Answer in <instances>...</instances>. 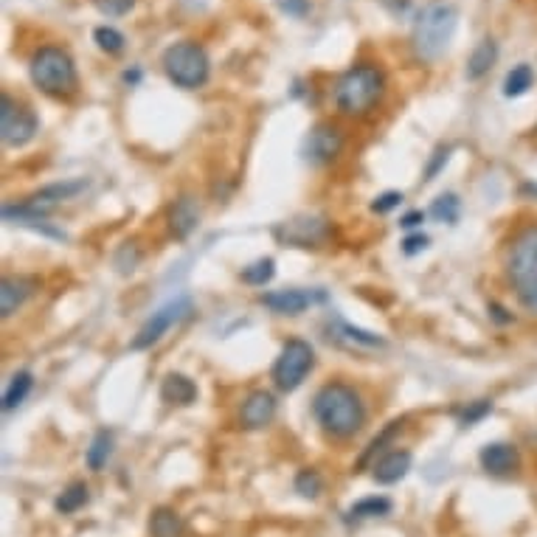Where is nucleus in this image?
I'll return each mask as SVG.
<instances>
[{
  "mask_svg": "<svg viewBox=\"0 0 537 537\" xmlns=\"http://www.w3.org/2000/svg\"><path fill=\"white\" fill-rule=\"evenodd\" d=\"M188 313H191V301H188L186 295H177V298L166 301L164 306H158V310L144 321V327L138 329V335L130 340V349H133V352L152 349V347H156V343H158L177 321H183Z\"/></svg>",
  "mask_w": 537,
  "mask_h": 537,
  "instance_id": "obj_8",
  "label": "nucleus"
},
{
  "mask_svg": "<svg viewBox=\"0 0 537 537\" xmlns=\"http://www.w3.org/2000/svg\"><path fill=\"white\" fill-rule=\"evenodd\" d=\"M327 234H329V225L321 217H295V220L285 222L282 228H276V237L285 240L287 245H295V248L318 245L327 240Z\"/></svg>",
  "mask_w": 537,
  "mask_h": 537,
  "instance_id": "obj_11",
  "label": "nucleus"
},
{
  "mask_svg": "<svg viewBox=\"0 0 537 537\" xmlns=\"http://www.w3.org/2000/svg\"><path fill=\"white\" fill-rule=\"evenodd\" d=\"M161 400L169 405H191L198 400V386L186 374H169L161 386Z\"/></svg>",
  "mask_w": 537,
  "mask_h": 537,
  "instance_id": "obj_18",
  "label": "nucleus"
},
{
  "mask_svg": "<svg viewBox=\"0 0 537 537\" xmlns=\"http://www.w3.org/2000/svg\"><path fill=\"white\" fill-rule=\"evenodd\" d=\"M279 9L293 15V17H304V15H310V0H279Z\"/></svg>",
  "mask_w": 537,
  "mask_h": 537,
  "instance_id": "obj_34",
  "label": "nucleus"
},
{
  "mask_svg": "<svg viewBox=\"0 0 537 537\" xmlns=\"http://www.w3.org/2000/svg\"><path fill=\"white\" fill-rule=\"evenodd\" d=\"M37 130H40V122H37L34 110L23 107L9 93L0 96V135H4L6 146H26Z\"/></svg>",
  "mask_w": 537,
  "mask_h": 537,
  "instance_id": "obj_9",
  "label": "nucleus"
},
{
  "mask_svg": "<svg viewBox=\"0 0 537 537\" xmlns=\"http://www.w3.org/2000/svg\"><path fill=\"white\" fill-rule=\"evenodd\" d=\"M34 293V279L26 276H6L4 285H0V316L12 318L20 306L26 304V298Z\"/></svg>",
  "mask_w": 537,
  "mask_h": 537,
  "instance_id": "obj_16",
  "label": "nucleus"
},
{
  "mask_svg": "<svg viewBox=\"0 0 537 537\" xmlns=\"http://www.w3.org/2000/svg\"><path fill=\"white\" fill-rule=\"evenodd\" d=\"M428 248V237L425 234H413V237H408L405 242H403V251L408 253V256H413V253H419V251H425Z\"/></svg>",
  "mask_w": 537,
  "mask_h": 537,
  "instance_id": "obj_36",
  "label": "nucleus"
},
{
  "mask_svg": "<svg viewBox=\"0 0 537 537\" xmlns=\"http://www.w3.org/2000/svg\"><path fill=\"white\" fill-rule=\"evenodd\" d=\"M135 6V0H96V9L107 17H122Z\"/></svg>",
  "mask_w": 537,
  "mask_h": 537,
  "instance_id": "obj_31",
  "label": "nucleus"
},
{
  "mask_svg": "<svg viewBox=\"0 0 537 537\" xmlns=\"http://www.w3.org/2000/svg\"><path fill=\"white\" fill-rule=\"evenodd\" d=\"M489 411H492V403H489V400H481V403H476V405H470V408L465 411L462 422H465V425H473L476 419H481V416L489 413Z\"/></svg>",
  "mask_w": 537,
  "mask_h": 537,
  "instance_id": "obj_35",
  "label": "nucleus"
},
{
  "mask_svg": "<svg viewBox=\"0 0 537 537\" xmlns=\"http://www.w3.org/2000/svg\"><path fill=\"white\" fill-rule=\"evenodd\" d=\"M335 327H338V332H332L338 340L343 338L349 343V347H366V349H377V347H386V340H382L380 335H374V332H366V329H358V327H352V324H347V321H335ZM329 335V338H332Z\"/></svg>",
  "mask_w": 537,
  "mask_h": 537,
  "instance_id": "obj_22",
  "label": "nucleus"
},
{
  "mask_svg": "<svg viewBox=\"0 0 537 537\" xmlns=\"http://www.w3.org/2000/svg\"><path fill=\"white\" fill-rule=\"evenodd\" d=\"M392 512V501L382 495H371V498H363V501L352 504L349 510V521H369V518H382Z\"/></svg>",
  "mask_w": 537,
  "mask_h": 537,
  "instance_id": "obj_24",
  "label": "nucleus"
},
{
  "mask_svg": "<svg viewBox=\"0 0 537 537\" xmlns=\"http://www.w3.org/2000/svg\"><path fill=\"white\" fill-rule=\"evenodd\" d=\"M422 222H425V214H422V211H408V214L400 220L403 228H416V225H422Z\"/></svg>",
  "mask_w": 537,
  "mask_h": 537,
  "instance_id": "obj_37",
  "label": "nucleus"
},
{
  "mask_svg": "<svg viewBox=\"0 0 537 537\" xmlns=\"http://www.w3.org/2000/svg\"><path fill=\"white\" fill-rule=\"evenodd\" d=\"M313 363H316V355H313V347L306 340H287L282 347V355L276 358V366H274V382L276 389L282 392H295L301 382L306 380V374L313 371Z\"/></svg>",
  "mask_w": 537,
  "mask_h": 537,
  "instance_id": "obj_7",
  "label": "nucleus"
},
{
  "mask_svg": "<svg viewBox=\"0 0 537 537\" xmlns=\"http://www.w3.org/2000/svg\"><path fill=\"white\" fill-rule=\"evenodd\" d=\"M324 489V478L318 476V470H301L295 476V492L304 498H318Z\"/></svg>",
  "mask_w": 537,
  "mask_h": 537,
  "instance_id": "obj_30",
  "label": "nucleus"
},
{
  "mask_svg": "<svg viewBox=\"0 0 537 537\" xmlns=\"http://www.w3.org/2000/svg\"><path fill=\"white\" fill-rule=\"evenodd\" d=\"M321 298H324V293H306V290H298V287H285V290L264 293L262 304L276 316H301L306 306H313Z\"/></svg>",
  "mask_w": 537,
  "mask_h": 537,
  "instance_id": "obj_12",
  "label": "nucleus"
},
{
  "mask_svg": "<svg viewBox=\"0 0 537 537\" xmlns=\"http://www.w3.org/2000/svg\"><path fill=\"white\" fill-rule=\"evenodd\" d=\"M458 26V12L450 4H428L416 15L413 31H411V46L416 59L422 62H436L453 43V34Z\"/></svg>",
  "mask_w": 537,
  "mask_h": 537,
  "instance_id": "obj_3",
  "label": "nucleus"
},
{
  "mask_svg": "<svg viewBox=\"0 0 537 537\" xmlns=\"http://www.w3.org/2000/svg\"><path fill=\"white\" fill-rule=\"evenodd\" d=\"M164 70L169 82H175L183 91H198L209 82L211 73V59L206 48L195 40L175 43L164 51Z\"/></svg>",
  "mask_w": 537,
  "mask_h": 537,
  "instance_id": "obj_6",
  "label": "nucleus"
},
{
  "mask_svg": "<svg viewBox=\"0 0 537 537\" xmlns=\"http://www.w3.org/2000/svg\"><path fill=\"white\" fill-rule=\"evenodd\" d=\"M458 214H462V203H458L456 195H442V198L431 206V217H434L436 222L453 225V222L458 220Z\"/></svg>",
  "mask_w": 537,
  "mask_h": 537,
  "instance_id": "obj_28",
  "label": "nucleus"
},
{
  "mask_svg": "<svg viewBox=\"0 0 537 537\" xmlns=\"http://www.w3.org/2000/svg\"><path fill=\"white\" fill-rule=\"evenodd\" d=\"M31 82L48 96H70L80 85V76H76V65L65 48L57 46H43L37 48L28 65Z\"/></svg>",
  "mask_w": 537,
  "mask_h": 537,
  "instance_id": "obj_5",
  "label": "nucleus"
},
{
  "mask_svg": "<svg viewBox=\"0 0 537 537\" xmlns=\"http://www.w3.org/2000/svg\"><path fill=\"white\" fill-rule=\"evenodd\" d=\"M447 161H450V146H436L434 158H431V164H428V169H425V180H434V177L445 169Z\"/></svg>",
  "mask_w": 537,
  "mask_h": 537,
  "instance_id": "obj_33",
  "label": "nucleus"
},
{
  "mask_svg": "<svg viewBox=\"0 0 537 537\" xmlns=\"http://www.w3.org/2000/svg\"><path fill=\"white\" fill-rule=\"evenodd\" d=\"M313 416L327 436L349 439L363 428L366 405L363 397L347 382H327L313 400Z\"/></svg>",
  "mask_w": 537,
  "mask_h": 537,
  "instance_id": "obj_1",
  "label": "nucleus"
},
{
  "mask_svg": "<svg viewBox=\"0 0 537 537\" xmlns=\"http://www.w3.org/2000/svg\"><path fill=\"white\" fill-rule=\"evenodd\" d=\"M200 222V203L195 195H180L169 209V231L175 240H186Z\"/></svg>",
  "mask_w": 537,
  "mask_h": 537,
  "instance_id": "obj_15",
  "label": "nucleus"
},
{
  "mask_svg": "<svg viewBox=\"0 0 537 537\" xmlns=\"http://www.w3.org/2000/svg\"><path fill=\"white\" fill-rule=\"evenodd\" d=\"M371 470H374L371 476H374L377 484H397L411 470V453L408 450H392V453L382 456L380 462H374Z\"/></svg>",
  "mask_w": 537,
  "mask_h": 537,
  "instance_id": "obj_17",
  "label": "nucleus"
},
{
  "mask_svg": "<svg viewBox=\"0 0 537 537\" xmlns=\"http://www.w3.org/2000/svg\"><path fill=\"white\" fill-rule=\"evenodd\" d=\"M93 40H96V46H99L102 51H107V54H119V51L124 48V34H122L119 28H113V26H99V28L93 31Z\"/></svg>",
  "mask_w": 537,
  "mask_h": 537,
  "instance_id": "obj_29",
  "label": "nucleus"
},
{
  "mask_svg": "<svg viewBox=\"0 0 537 537\" xmlns=\"http://www.w3.org/2000/svg\"><path fill=\"white\" fill-rule=\"evenodd\" d=\"M276 416V397L271 392H251L240 411V425L248 431H259L271 425Z\"/></svg>",
  "mask_w": 537,
  "mask_h": 537,
  "instance_id": "obj_13",
  "label": "nucleus"
},
{
  "mask_svg": "<svg viewBox=\"0 0 537 537\" xmlns=\"http://www.w3.org/2000/svg\"><path fill=\"white\" fill-rule=\"evenodd\" d=\"M343 149V133L340 127L321 122L304 138V161L310 166H327L332 164Z\"/></svg>",
  "mask_w": 537,
  "mask_h": 537,
  "instance_id": "obj_10",
  "label": "nucleus"
},
{
  "mask_svg": "<svg viewBox=\"0 0 537 537\" xmlns=\"http://www.w3.org/2000/svg\"><path fill=\"white\" fill-rule=\"evenodd\" d=\"M481 467L489 473V476H512L518 467H521V456H518V447L515 445H507V442H492L481 450L478 456Z\"/></svg>",
  "mask_w": 537,
  "mask_h": 537,
  "instance_id": "obj_14",
  "label": "nucleus"
},
{
  "mask_svg": "<svg viewBox=\"0 0 537 537\" xmlns=\"http://www.w3.org/2000/svg\"><path fill=\"white\" fill-rule=\"evenodd\" d=\"M91 501V489H88V484L85 481H73V484H68L65 489H62V495L57 498V512H62V515H73V512H80L85 504Z\"/></svg>",
  "mask_w": 537,
  "mask_h": 537,
  "instance_id": "obj_21",
  "label": "nucleus"
},
{
  "mask_svg": "<svg viewBox=\"0 0 537 537\" xmlns=\"http://www.w3.org/2000/svg\"><path fill=\"white\" fill-rule=\"evenodd\" d=\"M149 534L152 537H183V518L175 510L161 507L149 518Z\"/></svg>",
  "mask_w": 537,
  "mask_h": 537,
  "instance_id": "obj_20",
  "label": "nucleus"
},
{
  "mask_svg": "<svg viewBox=\"0 0 537 537\" xmlns=\"http://www.w3.org/2000/svg\"><path fill=\"white\" fill-rule=\"evenodd\" d=\"M386 93V73L371 62H360L349 68L338 80L335 104L343 116H363Z\"/></svg>",
  "mask_w": 537,
  "mask_h": 537,
  "instance_id": "obj_4",
  "label": "nucleus"
},
{
  "mask_svg": "<svg viewBox=\"0 0 537 537\" xmlns=\"http://www.w3.org/2000/svg\"><path fill=\"white\" fill-rule=\"evenodd\" d=\"M276 274V262L274 259H256L253 264H248L242 271V282L251 287H264Z\"/></svg>",
  "mask_w": 537,
  "mask_h": 537,
  "instance_id": "obj_27",
  "label": "nucleus"
},
{
  "mask_svg": "<svg viewBox=\"0 0 537 537\" xmlns=\"http://www.w3.org/2000/svg\"><path fill=\"white\" fill-rule=\"evenodd\" d=\"M495 59H498V43L492 40V37H484V40L476 46V51L470 54V59H467V80L470 82L484 80V76L492 70Z\"/></svg>",
  "mask_w": 537,
  "mask_h": 537,
  "instance_id": "obj_19",
  "label": "nucleus"
},
{
  "mask_svg": "<svg viewBox=\"0 0 537 537\" xmlns=\"http://www.w3.org/2000/svg\"><path fill=\"white\" fill-rule=\"evenodd\" d=\"M504 274L518 304L537 316V222L523 225L512 237L504 256Z\"/></svg>",
  "mask_w": 537,
  "mask_h": 537,
  "instance_id": "obj_2",
  "label": "nucleus"
},
{
  "mask_svg": "<svg viewBox=\"0 0 537 537\" xmlns=\"http://www.w3.org/2000/svg\"><path fill=\"white\" fill-rule=\"evenodd\" d=\"M31 386H34L31 371H17V374L12 377V382H9L6 394H4V411H15V408L28 397Z\"/></svg>",
  "mask_w": 537,
  "mask_h": 537,
  "instance_id": "obj_26",
  "label": "nucleus"
},
{
  "mask_svg": "<svg viewBox=\"0 0 537 537\" xmlns=\"http://www.w3.org/2000/svg\"><path fill=\"white\" fill-rule=\"evenodd\" d=\"M532 85H534V70H532V65L521 62V65H515V68L507 73V80H504V96H507V99H518V96H523Z\"/></svg>",
  "mask_w": 537,
  "mask_h": 537,
  "instance_id": "obj_23",
  "label": "nucleus"
},
{
  "mask_svg": "<svg viewBox=\"0 0 537 537\" xmlns=\"http://www.w3.org/2000/svg\"><path fill=\"white\" fill-rule=\"evenodd\" d=\"M400 203H403V195H400V191H386V195L374 198V203H371V211H374V214H386V211L397 209Z\"/></svg>",
  "mask_w": 537,
  "mask_h": 537,
  "instance_id": "obj_32",
  "label": "nucleus"
},
{
  "mask_svg": "<svg viewBox=\"0 0 537 537\" xmlns=\"http://www.w3.org/2000/svg\"><path fill=\"white\" fill-rule=\"evenodd\" d=\"M110 453H113V434H110V431H96V436H93V442H91V447H88V453H85L88 467L99 473V470L107 465Z\"/></svg>",
  "mask_w": 537,
  "mask_h": 537,
  "instance_id": "obj_25",
  "label": "nucleus"
}]
</instances>
